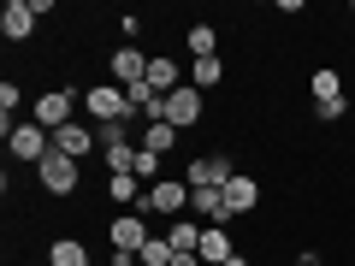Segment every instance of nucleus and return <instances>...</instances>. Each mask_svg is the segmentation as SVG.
Masks as SVG:
<instances>
[{
	"label": "nucleus",
	"instance_id": "nucleus-1",
	"mask_svg": "<svg viewBox=\"0 0 355 266\" xmlns=\"http://www.w3.org/2000/svg\"><path fill=\"white\" fill-rule=\"evenodd\" d=\"M137 213L166 219V225H172V219H184V213H190V184H184V177H160V184H154V190L142 195V207H137Z\"/></svg>",
	"mask_w": 355,
	"mask_h": 266
},
{
	"label": "nucleus",
	"instance_id": "nucleus-3",
	"mask_svg": "<svg viewBox=\"0 0 355 266\" xmlns=\"http://www.w3.org/2000/svg\"><path fill=\"white\" fill-rule=\"evenodd\" d=\"M231 177H237V166H231L225 154H207V160L196 154V160L184 166V184H190V190H225Z\"/></svg>",
	"mask_w": 355,
	"mask_h": 266
},
{
	"label": "nucleus",
	"instance_id": "nucleus-25",
	"mask_svg": "<svg viewBox=\"0 0 355 266\" xmlns=\"http://www.w3.org/2000/svg\"><path fill=\"white\" fill-rule=\"evenodd\" d=\"M107 266H142V260H137V254H119V249H113V254H107Z\"/></svg>",
	"mask_w": 355,
	"mask_h": 266
},
{
	"label": "nucleus",
	"instance_id": "nucleus-6",
	"mask_svg": "<svg viewBox=\"0 0 355 266\" xmlns=\"http://www.w3.org/2000/svg\"><path fill=\"white\" fill-rule=\"evenodd\" d=\"M160 118L172 130H190V125H202V89H172V95H166V107H160Z\"/></svg>",
	"mask_w": 355,
	"mask_h": 266
},
{
	"label": "nucleus",
	"instance_id": "nucleus-13",
	"mask_svg": "<svg viewBox=\"0 0 355 266\" xmlns=\"http://www.w3.org/2000/svg\"><path fill=\"white\" fill-rule=\"evenodd\" d=\"M231 254H237L231 249V231L225 225H202V266H225Z\"/></svg>",
	"mask_w": 355,
	"mask_h": 266
},
{
	"label": "nucleus",
	"instance_id": "nucleus-17",
	"mask_svg": "<svg viewBox=\"0 0 355 266\" xmlns=\"http://www.w3.org/2000/svg\"><path fill=\"white\" fill-rule=\"evenodd\" d=\"M166 242H172L178 254H202V225H196V219H172V225H166Z\"/></svg>",
	"mask_w": 355,
	"mask_h": 266
},
{
	"label": "nucleus",
	"instance_id": "nucleus-19",
	"mask_svg": "<svg viewBox=\"0 0 355 266\" xmlns=\"http://www.w3.org/2000/svg\"><path fill=\"white\" fill-rule=\"evenodd\" d=\"M219 77H225V60H219V53H214V60H190V65H184V83H190V89H214Z\"/></svg>",
	"mask_w": 355,
	"mask_h": 266
},
{
	"label": "nucleus",
	"instance_id": "nucleus-28",
	"mask_svg": "<svg viewBox=\"0 0 355 266\" xmlns=\"http://www.w3.org/2000/svg\"><path fill=\"white\" fill-rule=\"evenodd\" d=\"M225 266H249V260H243V254H231V260H225Z\"/></svg>",
	"mask_w": 355,
	"mask_h": 266
},
{
	"label": "nucleus",
	"instance_id": "nucleus-9",
	"mask_svg": "<svg viewBox=\"0 0 355 266\" xmlns=\"http://www.w3.org/2000/svg\"><path fill=\"white\" fill-rule=\"evenodd\" d=\"M36 177H42V190H48V195H71V190H77V177H83V172H77V160H65V154L53 148L48 160L36 166Z\"/></svg>",
	"mask_w": 355,
	"mask_h": 266
},
{
	"label": "nucleus",
	"instance_id": "nucleus-23",
	"mask_svg": "<svg viewBox=\"0 0 355 266\" xmlns=\"http://www.w3.org/2000/svg\"><path fill=\"white\" fill-rule=\"evenodd\" d=\"M172 254H178V249H172L166 237H148V242H142V254H137V260H142V266H172Z\"/></svg>",
	"mask_w": 355,
	"mask_h": 266
},
{
	"label": "nucleus",
	"instance_id": "nucleus-16",
	"mask_svg": "<svg viewBox=\"0 0 355 266\" xmlns=\"http://www.w3.org/2000/svg\"><path fill=\"white\" fill-rule=\"evenodd\" d=\"M178 136H184V130H172L166 118H148V130H142V154H160V160H166V154L178 148Z\"/></svg>",
	"mask_w": 355,
	"mask_h": 266
},
{
	"label": "nucleus",
	"instance_id": "nucleus-18",
	"mask_svg": "<svg viewBox=\"0 0 355 266\" xmlns=\"http://www.w3.org/2000/svg\"><path fill=\"white\" fill-rule=\"evenodd\" d=\"M225 202H231V213L243 219V213H249L254 202H261V184H254V177H243V172H237V177H231V184H225Z\"/></svg>",
	"mask_w": 355,
	"mask_h": 266
},
{
	"label": "nucleus",
	"instance_id": "nucleus-12",
	"mask_svg": "<svg viewBox=\"0 0 355 266\" xmlns=\"http://www.w3.org/2000/svg\"><path fill=\"white\" fill-rule=\"evenodd\" d=\"M36 30V6L30 0H6V12H0V36L6 42H24Z\"/></svg>",
	"mask_w": 355,
	"mask_h": 266
},
{
	"label": "nucleus",
	"instance_id": "nucleus-29",
	"mask_svg": "<svg viewBox=\"0 0 355 266\" xmlns=\"http://www.w3.org/2000/svg\"><path fill=\"white\" fill-rule=\"evenodd\" d=\"M349 18H355V6H349Z\"/></svg>",
	"mask_w": 355,
	"mask_h": 266
},
{
	"label": "nucleus",
	"instance_id": "nucleus-4",
	"mask_svg": "<svg viewBox=\"0 0 355 266\" xmlns=\"http://www.w3.org/2000/svg\"><path fill=\"white\" fill-rule=\"evenodd\" d=\"M83 101V95H71V89H48V95H36V107H30V118H36L42 130H65L71 125V107Z\"/></svg>",
	"mask_w": 355,
	"mask_h": 266
},
{
	"label": "nucleus",
	"instance_id": "nucleus-15",
	"mask_svg": "<svg viewBox=\"0 0 355 266\" xmlns=\"http://www.w3.org/2000/svg\"><path fill=\"white\" fill-rule=\"evenodd\" d=\"M148 89H154V95L184 89V65H172V60H160V53H154V60H148Z\"/></svg>",
	"mask_w": 355,
	"mask_h": 266
},
{
	"label": "nucleus",
	"instance_id": "nucleus-5",
	"mask_svg": "<svg viewBox=\"0 0 355 266\" xmlns=\"http://www.w3.org/2000/svg\"><path fill=\"white\" fill-rule=\"evenodd\" d=\"M107 77H113L119 89H137V83H148V53L137 48V42H125V48L107 60Z\"/></svg>",
	"mask_w": 355,
	"mask_h": 266
},
{
	"label": "nucleus",
	"instance_id": "nucleus-26",
	"mask_svg": "<svg viewBox=\"0 0 355 266\" xmlns=\"http://www.w3.org/2000/svg\"><path fill=\"white\" fill-rule=\"evenodd\" d=\"M296 266H326V260H320V249H302V254H296Z\"/></svg>",
	"mask_w": 355,
	"mask_h": 266
},
{
	"label": "nucleus",
	"instance_id": "nucleus-7",
	"mask_svg": "<svg viewBox=\"0 0 355 266\" xmlns=\"http://www.w3.org/2000/svg\"><path fill=\"white\" fill-rule=\"evenodd\" d=\"M6 148H12L18 160H36V166H42V160L53 154V130H42L36 118H24V125H18L12 136H6Z\"/></svg>",
	"mask_w": 355,
	"mask_h": 266
},
{
	"label": "nucleus",
	"instance_id": "nucleus-11",
	"mask_svg": "<svg viewBox=\"0 0 355 266\" xmlns=\"http://www.w3.org/2000/svg\"><path fill=\"white\" fill-rule=\"evenodd\" d=\"M190 213H196V225H225V219H237L231 202H225V190H190Z\"/></svg>",
	"mask_w": 355,
	"mask_h": 266
},
{
	"label": "nucleus",
	"instance_id": "nucleus-20",
	"mask_svg": "<svg viewBox=\"0 0 355 266\" xmlns=\"http://www.w3.org/2000/svg\"><path fill=\"white\" fill-rule=\"evenodd\" d=\"M137 160H142V142H113V148H107V177L137 172Z\"/></svg>",
	"mask_w": 355,
	"mask_h": 266
},
{
	"label": "nucleus",
	"instance_id": "nucleus-14",
	"mask_svg": "<svg viewBox=\"0 0 355 266\" xmlns=\"http://www.w3.org/2000/svg\"><path fill=\"white\" fill-rule=\"evenodd\" d=\"M308 95H314V107H331V101H349V95H343V77L331 71V65H320V71L308 77Z\"/></svg>",
	"mask_w": 355,
	"mask_h": 266
},
{
	"label": "nucleus",
	"instance_id": "nucleus-22",
	"mask_svg": "<svg viewBox=\"0 0 355 266\" xmlns=\"http://www.w3.org/2000/svg\"><path fill=\"white\" fill-rule=\"evenodd\" d=\"M184 42H190V60H214V53H219V30L214 24H190Z\"/></svg>",
	"mask_w": 355,
	"mask_h": 266
},
{
	"label": "nucleus",
	"instance_id": "nucleus-24",
	"mask_svg": "<svg viewBox=\"0 0 355 266\" xmlns=\"http://www.w3.org/2000/svg\"><path fill=\"white\" fill-rule=\"evenodd\" d=\"M160 154H142V160H137V177H142V184H148V190H154V184H160Z\"/></svg>",
	"mask_w": 355,
	"mask_h": 266
},
{
	"label": "nucleus",
	"instance_id": "nucleus-27",
	"mask_svg": "<svg viewBox=\"0 0 355 266\" xmlns=\"http://www.w3.org/2000/svg\"><path fill=\"white\" fill-rule=\"evenodd\" d=\"M172 266H202V254H172Z\"/></svg>",
	"mask_w": 355,
	"mask_h": 266
},
{
	"label": "nucleus",
	"instance_id": "nucleus-10",
	"mask_svg": "<svg viewBox=\"0 0 355 266\" xmlns=\"http://www.w3.org/2000/svg\"><path fill=\"white\" fill-rule=\"evenodd\" d=\"M95 142H101V130L83 125V118H71L65 130H53V148H60L65 160H89V154H95Z\"/></svg>",
	"mask_w": 355,
	"mask_h": 266
},
{
	"label": "nucleus",
	"instance_id": "nucleus-2",
	"mask_svg": "<svg viewBox=\"0 0 355 266\" xmlns=\"http://www.w3.org/2000/svg\"><path fill=\"white\" fill-rule=\"evenodd\" d=\"M83 113L95 118V125H130V95L119 83H95V89H83Z\"/></svg>",
	"mask_w": 355,
	"mask_h": 266
},
{
	"label": "nucleus",
	"instance_id": "nucleus-21",
	"mask_svg": "<svg viewBox=\"0 0 355 266\" xmlns=\"http://www.w3.org/2000/svg\"><path fill=\"white\" fill-rule=\"evenodd\" d=\"M48 266H95V260H89V249H83L77 237H60V242L48 249Z\"/></svg>",
	"mask_w": 355,
	"mask_h": 266
},
{
	"label": "nucleus",
	"instance_id": "nucleus-8",
	"mask_svg": "<svg viewBox=\"0 0 355 266\" xmlns=\"http://www.w3.org/2000/svg\"><path fill=\"white\" fill-rule=\"evenodd\" d=\"M154 231H148V213H137V207H130V213H119L113 219V231H107V242H113L119 254H142V242H148Z\"/></svg>",
	"mask_w": 355,
	"mask_h": 266
}]
</instances>
